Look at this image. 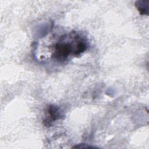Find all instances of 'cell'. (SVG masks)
Instances as JSON below:
<instances>
[{"label": "cell", "instance_id": "7a4b0ae2", "mask_svg": "<svg viewBox=\"0 0 149 149\" xmlns=\"http://www.w3.org/2000/svg\"><path fill=\"white\" fill-rule=\"evenodd\" d=\"M47 115L43 123L45 126H49L52 123L61 118V112L59 108L54 105H49L47 108Z\"/></svg>", "mask_w": 149, "mask_h": 149}, {"label": "cell", "instance_id": "3957f363", "mask_svg": "<svg viewBox=\"0 0 149 149\" xmlns=\"http://www.w3.org/2000/svg\"><path fill=\"white\" fill-rule=\"evenodd\" d=\"M135 6L136 7L139 13L141 15H148L149 9V1H137L135 3Z\"/></svg>", "mask_w": 149, "mask_h": 149}, {"label": "cell", "instance_id": "6da1fadb", "mask_svg": "<svg viewBox=\"0 0 149 149\" xmlns=\"http://www.w3.org/2000/svg\"><path fill=\"white\" fill-rule=\"evenodd\" d=\"M88 45L83 37L73 31L60 37L51 46V58L58 62L66 61L69 57L78 56L85 52Z\"/></svg>", "mask_w": 149, "mask_h": 149}]
</instances>
